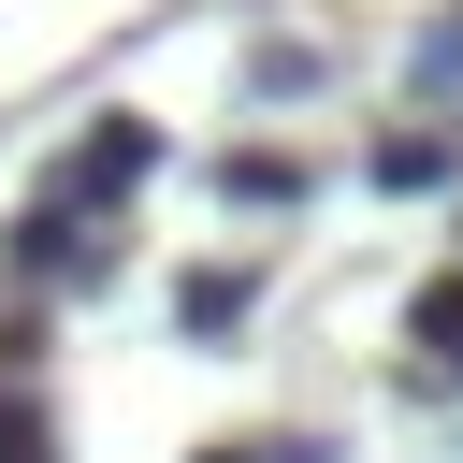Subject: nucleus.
Here are the masks:
<instances>
[{"label":"nucleus","mask_w":463,"mask_h":463,"mask_svg":"<svg viewBox=\"0 0 463 463\" xmlns=\"http://www.w3.org/2000/svg\"><path fill=\"white\" fill-rule=\"evenodd\" d=\"M130 188H159V130L145 116H87V145L43 174V203H72V217H116Z\"/></svg>","instance_id":"1"},{"label":"nucleus","mask_w":463,"mask_h":463,"mask_svg":"<svg viewBox=\"0 0 463 463\" xmlns=\"http://www.w3.org/2000/svg\"><path fill=\"white\" fill-rule=\"evenodd\" d=\"M0 260H14V289H87V275H101V232H87L72 203H43V188H29V217L0 232Z\"/></svg>","instance_id":"2"},{"label":"nucleus","mask_w":463,"mask_h":463,"mask_svg":"<svg viewBox=\"0 0 463 463\" xmlns=\"http://www.w3.org/2000/svg\"><path fill=\"white\" fill-rule=\"evenodd\" d=\"M246 304H260V275H246V260H188V275H174V333H188V347L246 333Z\"/></svg>","instance_id":"3"},{"label":"nucleus","mask_w":463,"mask_h":463,"mask_svg":"<svg viewBox=\"0 0 463 463\" xmlns=\"http://www.w3.org/2000/svg\"><path fill=\"white\" fill-rule=\"evenodd\" d=\"M217 203H260V217H275V203H304V159H289V145H232V159H217Z\"/></svg>","instance_id":"4"},{"label":"nucleus","mask_w":463,"mask_h":463,"mask_svg":"<svg viewBox=\"0 0 463 463\" xmlns=\"http://www.w3.org/2000/svg\"><path fill=\"white\" fill-rule=\"evenodd\" d=\"M449 159H463L449 130H391V145H376L362 174H376V188H449Z\"/></svg>","instance_id":"5"},{"label":"nucleus","mask_w":463,"mask_h":463,"mask_svg":"<svg viewBox=\"0 0 463 463\" xmlns=\"http://www.w3.org/2000/svg\"><path fill=\"white\" fill-rule=\"evenodd\" d=\"M405 87H420V116H449V101H463V14H434V29H420Z\"/></svg>","instance_id":"6"},{"label":"nucleus","mask_w":463,"mask_h":463,"mask_svg":"<svg viewBox=\"0 0 463 463\" xmlns=\"http://www.w3.org/2000/svg\"><path fill=\"white\" fill-rule=\"evenodd\" d=\"M405 333H420V347H434V362L463 376V275H420V304H405Z\"/></svg>","instance_id":"7"},{"label":"nucleus","mask_w":463,"mask_h":463,"mask_svg":"<svg viewBox=\"0 0 463 463\" xmlns=\"http://www.w3.org/2000/svg\"><path fill=\"white\" fill-rule=\"evenodd\" d=\"M188 463H318V449H289V434H246V449H188Z\"/></svg>","instance_id":"8"}]
</instances>
